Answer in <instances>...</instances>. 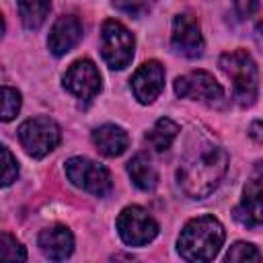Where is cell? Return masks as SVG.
I'll use <instances>...</instances> for the list:
<instances>
[{
  "label": "cell",
  "mask_w": 263,
  "mask_h": 263,
  "mask_svg": "<svg viewBox=\"0 0 263 263\" xmlns=\"http://www.w3.org/2000/svg\"><path fill=\"white\" fill-rule=\"evenodd\" d=\"M228 171V152L212 142H197L179 162L177 183L191 199L208 197Z\"/></svg>",
  "instance_id": "1"
},
{
  "label": "cell",
  "mask_w": 263,
  "mask_h": 263,
  "mask_svg": "<svg viewBox=\"0 0 263 263\" xmlns=\"http://www.w3.org/2000/svg\"><path fill=\"white\" fill-rule=\"evenodd\" d=\"M224 238H226V232L218 218L197 216L183 226L177 240V251L185 261L205 263L220 253Z\"/></svg>",
  "instance_id": "2"
},
{
  "label": "cell",
  "mask_w": 263,
  "mask_h": 263,
  "mask_svg": "<svg viewBox=\"0 0 263 263\" xmlns=\"http://www.w3.org/2000/svg\"><path fill=\"white\" fill-rule=\"evenodd\" d=\"M218 64H220V70L226 74V78L232 82L234 101L240 107H251L259 90V72L251 53L245 49H234V51L222 53Z\"/></svg>",
  "instance_id": "3"
},
{
  "label": "cell",
  "mask_w": 263,
  "mask_h": 263,
  "mask_svg": "<svg viewBox=\"0 0 263 263\" xmlns=\"http://www.w3.org/2000/svg\"><path fill=\"white\" fill-rule=\"evenodd\" d=\"M66 177L70 179V183L86 193H92L97 197H107L113 191V181H111V173L84 156H72L66 160L64 164Z\"/></svg>",
  "instance_id": "4"
},
{
  "label": "cell",
  "mask_w": 263,
  "mask_h": 263,
  "mask_svg": "<svg viewBox=\"0 0 263 263\" xmlns=\"http://www.w3.org/2000/svg\"><path fill=\"white\" fill-rule=\"evenodd\" d=\"M136 39L125 25L107 18L101 27V55L111 70H123L134 58Z\"/></svg>",
  "instance_id": "5"
},
{
  "label": "cell",
  "mask_w": 263,
  "mask_h": 263,
  "mask_svg": "<svg viewBox=\"0 0 263 263\" xmlns=\"http://www.w3.org/2000/svg\"><path fill=\"white\" fill-rule=\"evenodd\" d=\"M18 140H21V146L25 148V152L29 156L43 158L51 150H55V146L60 144L62 129L51 117L39 115V117H31V119L21 123Z\"/></svg>",
  "instance_id": "6"
},
{
  "label": "cell",
  "mask_w": 263,
  "mask_h": 263,
  "mask_svg": "<svg viewBox=\"0 0 263 263\" xmlns=\"http://www.w3.org/2000/svg\"><path fill=\"white\" fill-rule=\"evenodd\" d=\"M117 232L125 245L144 247L156 238L158 222L142 205H127L117 216Z\"/></svg>",
  "instance_id": "7"
},
{
  "label": "cell",
  "mask_w": 263,
  "mask_h": 263,
  "mask_svg": "<svg viewBox=\"0 0 263 263\" xmlns=\"http://www.w3.org/2000/svg\"><path fill=\"white\" fill-rule=\"evenodd\" d=\"M175 95L181 99L201 101L208 105H216L224 99V88L220 82L205 70H193L175 80Z\"/></svg>",
  "instance_id": "8"
},
{
  "label": "cell",
  "mask_w": 263,
  "mask_h": 263,
  "mask_svg": "<svg viewBox=\"0 0 263 263\" xmlns=\"http://www.w3.org/2000/svg\"><path fill=\"white\" fill-rule=\"evenodd\" d=\"M171 45L179 55L189 60H195L203 53V35L197 16L191 12H181L173 18Z\"/></svg>",
  "instance_id": "9"
},
{
  "label": "cell",
  "mask_w": 263,
  "mask_h": 263,
  "mask_svg": "<svg viewBox=\"0 0 263 263\" xmlns=\"http://www.w3.org/2000/svg\"><path fill=\"white\" fill-rule=\"evenodd\" d=\"M62 84H64V88L70 95H74L76 99H80L84 103L92 101L101 92V86H103L101 84V74H99L97 66L90 60H86V58L76 60L66 70Z\"/></svg>",
  "instance_id": "10"
},
{
  "label": "cell",
  "mask_w": 263,
  "mask_h": 263,
  "mask_svg": "<svg viewBox=\"0 0 263 263\" xmlns=\"http://www.w3.org/2000/svg\"><path fill=\"white\" fill-rule=\"evenodd\" d=\"M129 84L134 97L142 105H150L154 99H158V95L164 88V68L160 66V62L148 60L134 72Z\"/></svg>",
  "instance_id": "11"
},
{
  "label": "cell",
  "mask_w": 263,
  "mask_h": 263,
  "mask_svg": "<svg viewBox=\"0 0 263 263\" xmlns=\"http://www.w3.org/2000/svg\"><path fill=\"white\" fill-rule=\"evenodd\" d=\"M232 214L242 226L253 228L263 224V179H253L245 185L242 197Z\"/></svg>",
  "instance_id": "12"
},
{
  "label": "cell",
  "mask_w": 263,
  "mask_h": 263,
  "mask_svg": "<svg viewBox=\"0 0 263 263\" xmlns=\"http://www.w3.org/2000/svg\"><path fill=\"white\" fill-rule=\"evenodd\" d=\"M82 39V23L78 16L74 14H64L60 16L49 31L47 37V47L53 55H66L74 45H78V41Z\"/></svg>",
  "instance_id": "13"
},
{
  "label": "cell",
  "mask_w": 263,
  "mask_h": 263,
  "mask_svg": "<svg viewBox=\"0 0 263 263\" xmlns=\"http://www.w3.org/2000/svg\"><path fill=\"white\" fill-rule=\"evenodd\" d=\"M37 242H39L41 253L51 261H64L74 251V236H72L70 228H66L62 224H53V226L43 228L39 232Z\"/></svg>",
  "instance_id": "14"
},
{
  "label": "cell",
  "mask_w": 263,
  "mask_h": 263,
  "mask_svg": "<svg viewBox=\"0 0 263 263\" xmlns=\"http://www.w3.org/2000/svg\"><path fill=\"white\" fill-rule=\"evenodd\" d=\"M92 144L103 156L115 158V156H121L127 150L129 136L123 127H119L115 123H105V125H99L92 132Z\"/></svg>",
  "instance_id": "15"
},
{
  "label": "cell",
  "mask_w": 263,
  "mask_h": 263,
  "mask_svg": "<svg viewBox=\"0 0 263 263\" xmlns=\"http://www.w3.org/2000/svg\"><path fill=\"white\" fill-rule=\"evenodd\" d=\"M127 173L134 181V185L142 191H152L158 185V173L148 158V154L138 152L129 162H127Z\"/></svg>",
  "instance_id": "16"
},
{
  "label": "cell",
  "mask_w": 263,
  "mask_h": 263,
  "mask_svg": "<svg viewBox=\"0 0 263 263\" xmlns=\"http://www.w3.org/2000/svg\"><path fill=\"white\" fill-rule=\"evenodd\" d=\"M177 136H179V125L168 117H160L152 125V129L146 134V142H148V146L152 150L164 152V150L171 148V144L175 142Z\"/></svg>",
  "instance_id": "17"
},
{
  "label": "cell",
  "mask_w": 263,
  "mask_h": 263,
  "mask_svg": "<svg viewBox=\"0 0 263 263\" xmlns=\"http://www.w3.org/2000/svg\"><path fill=\"white\" fill-rule=\"evenodd\" d=\"M51 8V0H18V16L27 29H39Z\"/></svg>",
  "instance_id": "18"
},
{
  "label": "cell",
  "mask_w": 263,
  "mask_h": 263,
  "mask_svg": "<svg viewBox=\"0 0 263 263\" xmlns=\"http://www.w3.org/2000/svg\"><path fill=\"white\" fill-rule=\"evenodd\" d=\"M226 261H232V263H249V261H261V253L255 245L251 242H245V240H238L234 242L228 253H226Z\"/></svg>",
  "instance_id": "19"
},
{
  "label": "cell",
  "mask_w": 263,
  "mask_h": 263,
  "mask_svg": "<svg viewBox=\"0 0 263 263\" xmlns=\"http://www.w3.org/2000/svg\"><path fill=\"white\" fill-rule=\"evenodd\" d=\"M0 257L4 261H25L27 251L14 236H10L8 232H2V236H0Z\"/></svg>",
  "instance_id": "20"
},
{
  "label": "cell",
  "mask_w": 263,
  "mask_h": 263,
  "mask_svg": "<svg viewBox=\"0 0 263 263\" xmlns=\"http://www.w3.org/2000/svg\"><path fill=\"white\" fill-rule=\"evenodd\" d=\"M21 109V92L12 86H2V121H10Z\"/></svg>",
  "instance_id": "21"
},
{
  "label": "cell",
  "mask_w": 263,
  "mask_h": 263,
  "mask_svg": "<svg viewBox=\"0 0 263 263\" xmlns=\"http://www.w3.org/2000/svg\"><path fill=\"white\" fill-rule=\"evenodd\" d=\"M156 0H113V6L119 10V12H125L134 18H140L144 16L146 12L152 10Z\"/></svg>",
  "instance_id": "22"
},
{
  "label": "cell",
  "mask_w": 263,
  "mask_h": 263,
  "mask_svg": "<svg viewBox=\"0 0 263 263\" xmlns=\"http://www.w3.org/2000/svg\"><path fill=\"white\" fill-rule=\"evenodd\" d=\"M2 158H4V173H2V187H8L18 177V162L12 156V152L2 146Z\"/></svg>",
  "instance_id": "23"
},
{
  "label": "cell",
  "mask_w": 263,
  "mask_h": 263,
  "mask_svg": "<svg viewBox=\"0 0 263 263\" xmlns=\"http://www.w3.org/2000/svg\"><path fill=\"white\" fill-rule=\"evenodd\" d=\"M234 8L240 18H249L259 8V0H234Z\"/></svg>",
  "instance_id": "24"
},
{
  "label": "cell",
  "mask_w": 263,
  "mask_h": 263,
  "mask_svg": "<svg viewBox=\"0 0 263 263\" xmlns=\"http://www.w3.org/2000/svg\"><path fill=\"white\" fill-rule=\"evenodd\" d=\"M249 136H251L255 142L263 144V121H253L251 127H249Z\"/></svg>",
  "instance_id": "25"
}]
</instances>
